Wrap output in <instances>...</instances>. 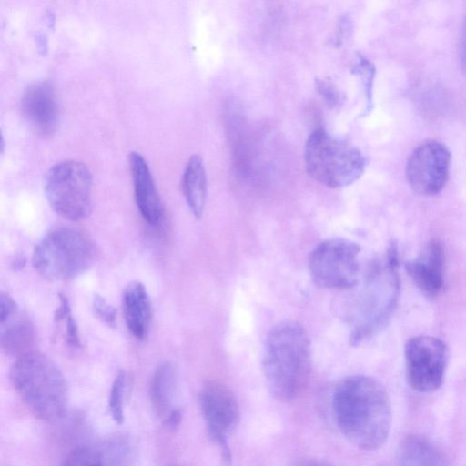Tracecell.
<instances>
[{"mask_svg": "<svg viewBox=\"0 0 466 466\" xmlns=\"http://www.w3.org/2000/svg\"><path fill=\"white\" fill-rule=\"evenodd\" d=\"M332 412L340 433L354 446L373 451L386 441L391 423L388 393L376 379L350 375L336 385Z\"/></svg>", "mask_w": 466, "mask_h": 466, "instance_id": "6da1fadb", "label": "cell"}, {"mask_svg": "<svg viewBox=\"0 0 466 466\" xmlns=\"http://www.w3.org/2000/svg\"><path fill=\"white\" fill-rule=\"evenodd\" d=\"M311 372L310 339L294 320L276 324L268 331L262 354V373L270 394L291 401L306 389Z\"/></svg>", "mask_w": 466, "mask_h": 466, "instance_id": "7a4b0ae2", "label": "cell"}, {"mask_svg": "<svg viewBox=\"0 0 466 466\" xmlns=\"http://www.w3.org/2000/svg\"><path fill=\"white\" fill-rule=\"evenodd\" d=\"M353 301L349 316L350 343L354 346L369 339L388 324L400 296L399 252L392 242L381 260L367 273L361 289Z\"/></svg>", "mask_w": 466, "mask_h": 466, "instance_id": "3957f363", "label": "cell"}, {"mask_svg": "<svg viewBox=\"0 0 466 466\" xmlns=\"http://www.w3.org/2000/svg\"><path fill=\"white\" fill-rule=\"evenodd\" d=\"M10 381L27 410L42 421H55L66 411L68 390L65 377L46 355L31 351L13 363Z\"/></svg>", "mask_w": 466, "mask_h": 466, "instance_id": "277c9868", "label": "cell"}, {"mask_svg": "<svg viewBox=\"0 0 466 466\" xmlns=\"http://www.w3.org/2000/svg\"><path fill=\"white\" fill-rule=\"evenodd\" d=\"M306 170L313 179L330 188L348 187L366 168V158L349 140L323 128L315 129L304 149Z\"/></svg>", "mask_w": 466, "mask_h": 466, "instance_id": "5b68a950", "label": "cell"}, {"mask_svg": "<svg viewBox=\"0 0 466 466\" xmlns=\"http://www.w3.org/2000/svg\"><path fill=\"white\" fill-rule=\"evenodd\" d=\"M96 258L92 240L70 228L49 231L35 247L32 264L49 280H69L88 270Z\"/></svg>", "mask_w": 466, "mask_h": 466, "instance_id": "8992f818", "label": "cell"}, {"mask_svg": "<svg viewBox=\"0 0 466 466\" xmlns=\"http://www.w3.org/2000/svg\"><path fill=\"white\" fill-rule=\"evenodd\" d=\"M45 191L50 207L66 219L83 220L91 213L92 176L82 162L65 160L53 166Z\"/></svg>", "mask_w": 466, "mask_h": 466, "instance_id": "52a82bcc", "label": "cell"}, {"mask_svg": "<svg viewBox=\"0 0 466 466\" xmlns=\"http://www.w3.org/2000/svg\"><path fill=\"white\" fill-rule=\"evenodd\" d=\"M360 246L349 239L333 238L321 241L309 257L312 281L329 289L355 288L360 276Z\"/></svg>", "mask_w": 466, "mask_h": 466, "instance_id": "ba28073f", "label": "cell"}, {"mask_svg": "<svg viewBox=\"0 0 466 466\" xmlns=\"http://www.w3.org/2000/svg\"><path fill=\"white\" fill-rule=\"evenodd\" d=\"M199 404L209 438L218 448L224 463L230 465L232 454L227 437L238 427L240 420V410L236 396L226 385L208 381L200 390Z\"/></svg>", "mask_w": 466, "mask_h": 466, "instance_id": "9c48e42d", "label": "cell"}, {"mask_svg": "<svg viewBox=\"0 0 466 466\" xmlns=\"http://www.w3.org/2000/svg\"><path fill=\"white\" fill-rule=\"evenodd\" d=\"M404 356L407 379L413 390L432 392L441 387L448 362V349L441 339L412 337L405 345Z\"/></svg>", "mask_w": 466, "mask_h": 466, "instance_id": "30bf717a", "label": "cell"}, {"mask_svg": "<svg viewBox=\"0 0 466 466\" xmlns=\"http://www.w3.org/2000/svg\"><path fill=\"white\" fill-rule=\"evenodd\" d=\"M451 156L441 142L428 140L419 145L406 164V178L410 187L422 196H434L445 187Z\"/></svg>", "mask_w": 466, "mask_h": 466, "instance_id": "8fae6325", "label": "cell"}, {"mask_svg": "<svg viewBox=\"0 0 466 466\" xmlns=\"http://www.w3.org/2000/svg\"><path fill=\"white\" fill-rule=\"evenodd\" d=\"M20 108L31 127L39 135H52L58 123V102L53 86L46 81L30 85L23 93Z\"/></svg>", "mask_w": 466, "mask_h": 466, "instance_id": "7c38bea8", "label": "cell"}, {"mask_svg": "<svg viewBox=\"0 0 466 466\" xmlns=\"http://www.w3.org/2000/svg\"><path fill=\"white\" fill-rule=\"evenodd\" d=\"M444 264L445 255L441 243L431 240L416 258L406 263L405 268L422 293L435 297L444 286Z\"/></svg>", "mask_w": 466, "mask_h": 466, "instance_id": "4fadbf2b", "label": "cell"}, {"mask_svg": "<svg viewBox=\"0 0 466 466\" xmlns=\"http://www.w3.org/2000/svg\"><path fill=\"white\" fill-rule=\"evenodd\" d=\"M128 162L137 208L148 224L157 226L163 219L164 208L148 165L137 152H130Z\"/></svg>", "mask_w": 466, "mask_h": 466, "instance_id": "5bb4252c", "label": "cell"}, {"mask_svg": "<svg viewBox=\"0 0 466 466\" xmlns=\"http://www.w3.org/2000/svg\"><path fill=\"white\" fill-rule=\"evenodd\" d=\"M122 309L129 332L139 340L147 338L152 317V307L145 286L130 282L122 296Z\"/></svg>", "mask_w": 466, "mask_h": 466, "instance_id": "9a60e30c", "label": "cell"}, {"mask_svg": "<svg viewBox=\"0 0 466 466\" xmlns=\"http://www.w3.org/2000/svg\"><path fill=\"white\" fill-rule=\"evenodd\" d=\"M182 191L186 202L197 218H201L207 199L208 183L206 169L201 157L192 156L182 176Z\"/></svg>", "mask_w": 466, "mask_h": 466, "instance_id": "2e32d148", "label": "cell"}, {"mask_svg": "<svg viewBox=\"0 0 466 466\" xmlns=\"http://www.w3.org/2000/svg\"><path fill=\"white\" fill-rule=\"evenodd\" d=\"M177 373L170 362H163L156 369L150 382L149 395L155 412L163 420L177 407L174 399Z\"/></svg>", "mask_w": 466, "mask_h": 466, "instance_id": "e0dca14e", "label": "cell"}, {"mask_svg": "<svg viewBox=\"0 0 466 466\" xmlns=\"http://www.w3.org/2000/svg\"><path fill=\"white\" fill-rule=\"evenodd\" d=\"M398 466H444L439 450L421 436L406 437L398 451Z\"/></svg>", "mask_w": 466, "mask_h": 466, "instance_id": "ac0fdd59", "label": "cell"}, {"mask_svg": "<svg viewBox=\"0 0 466 466\" xmlns=\"http://www.w3.org/2000/svg\"><path fill=\"white\" fill-rule=\"evenodd\" d=\"M35 332L34 325L27 319H18L3 327L1 331L2 350L16 359L34 351Z\"/></svg>", "mask_w": 466, "mask_h": 466, "instance_id": "d6986e66", "label": "cell"}, {"mask_svg": "<svg viewBox=\"0 0 466 466\" xmlns=\"http://www.w3.org/2000/svg\"><path fill=\"white\" fill-rule=\"evenodd\" d=\"M352 73L358 76L363 86L365 106L361 116H367L373 109V83L375 77V66L366 57L358 56L357 62L352 67Z\"/></svg>", "mask_w": 466, "mask_h": 466, "instance_id": "ffe728a7", "label": "cell"}, {"mask_svg": "<svg viewBox=\"0 0 466 466\" xmlns=\"http://www.w3.org/2000/svg\"><path fill=\"white\" fill-rule=\"evenodd\" d=\"M58 306L54 313V320L56 323L65 324V339L71 348L80 346V337L78 327L75 318L72 315L69 301L63 294H58Z\"/></svg>", "mask_w": 466, "mask_h": 466, "instance_id": "44dd1931", "label": "cell"}, {"mask_svg": "<svg viewBox=\"0 0 466 466\" xmlns=\"http://www.w3.org/2000/svg\"><path fill=\"white\" fill-rule=\"evenodd\" d=\"M126 391V374L120 370L111 386L108 409L113 420L117 424H122L124 421V398Z\"/></svg>", "mask_w": 466, "mask_h": 466, "instance_id": "7402d4cb", "label": "cell"}, {"mask_svg": "<svg viewBox=\"0 0 466 466\" xmlns=\"http://www.w3.org/2000/svg\"><path fill=\"white\" fill-rule=\"evenodd\" d=\"M60 466H105L101 452L82 446L73 450Z\"/></svg>", "mask_w": 466, "mask_h": 466, "instance_id": "603a6c76", "label": "cell"}, {"mask_svg": "<svg viewBox=\"0 0 466 466\" xmlns=\"http://www.w3.org/2000/svg\"><path fill=\"white\" fill-rule=\"evenodd\" d=\"M316 89L330 108L339 106L344 101V96L329 80L316 79Z\"/></svg>", "mask_w": 466, "mask_h": 466, "instance_id": "cb8c5ba5", "label": "cell"}, {"mask_svg": "<svg viewBox=\"0 0 466 466\" xmlns=\"http://www.w3.org/2000/svg\"><path fill=\"white\" fill-rule=\"evenodd\" d=\"M93 309L97 318L107 326L114 327L116 319V310L106 299L96 294L93 299Z\"/></svg>", "mask_w": 466, "mask_h": 466, "instance_id": "d4e9b609", "label": "cell"}, {"mask_svg": "<svg viewBox=\"0 0 466 466\" xmlns=\"http://www.w3.org/2000/svg\"><path fill=\"white\" fill-rule=\"evenodd\" d=\"M17 305L15 301L5 293L0 296V322L5 323L16 312Z\"/></svg>", "mask_w": 466, "mask_h": 466, "instance_id": "484cf974", "label": "cell"}, {"mask_svg": "<svg viewBox=\"0 0 466 466\" xmlns=\"http://www.w3.org/2000/svg\"><path fill=\"white\" fill-rule=\"evenodd\" d=\"M459 59L462 71L466 74V18L459 42Z\"/></svg>", "mask_w": 466, "mask_h": 466, "instance_id": "4316f807", "label": "cell"}, {"mask_svg": "<svg viewBox=\"0 0 466 466\" xmlns=\"http://www.w3.org/2000/svg\"><path fill=\"white\" fill-rule=\"evenodd\" d=\"M25 265V258L22 256H19L15 258L12 266L15 269H20Z\"/></svg>", "mask_w": 466, "mask_h": 466, "instance_id": "83f0119b", "label": "cell"}, {"mask_svg": "<svg viewBox=\"0 0 466 466\" xmlns=\"http://www.w3.org/2000/svg\"><path fill=\"white\" fill-rule=\"evenodd\" d=\"M315 466H324V465H315Z\"/></svg>", "mask_w": 466, "mask_h": 466, "instance_id": "f1b7e54d", "label": "cell"}]
</instances>
